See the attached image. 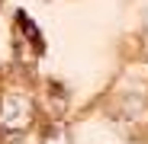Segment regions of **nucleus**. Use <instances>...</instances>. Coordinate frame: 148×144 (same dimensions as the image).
I'll return each mask as SVG.
<instances>
[{
	"mask_svg": "<svg viewBox=\"0 0 148 144\" xmlns=\"http://www.w3.org/2000/svg\"><path fill=\"white\" fill-rule=\"evenodd\" d=\"M36 106L26 93H7L0 99V141H13L32 128Z\"/></svg>",
	"mask_w": 148,
	"mask_h": 144,
	"instance_id": "nucleus-1",
	"label": "nucleus"
},
{
	"mask_svg": "<svg viewBox=\"0 0 148 144\" xmlns=\"http://www.w3.org/2000/svg\"><path fill=\"white\" fill-rule=\"evenodd\" d=\"M16 22H19V29H23V35H26L29 42H32V48H36V55H42L45 51V42H42V35H39V29H36V22L26 16V13H16Z\"/></svg>",
	"mask_w": 148,
	"mask_h": 144,
	"instance_id": "nucleus-2",
	"label": "nucleus"
},
{
	"mask_svg": "<svg viewBox=\"0 0 148 144\" xmlns=\"http://www.w3.org/2000/svg\"><path fill=\"white\" fill-rule=\"evenodd\" d=\"M42 144H71V135H68V128H64L61 122H55V125H48V128H45Z\"/></svg>",
	"mask_w": 148,
	"mask_h": 144,
	"instance_id": "nucleus-3",
	"label": "nucleus"
}]
</instances>
